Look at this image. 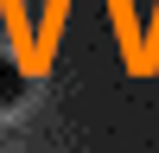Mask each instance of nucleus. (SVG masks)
Here are the masks:
<instances>
[{
    "label": "nucleus",
    "mask_w": 159,
    "mask_h": 153,
    "mask_svg": "<svg viewBox=\"0 0 159 153\" xmlns=\"http://www.w3.org/2000/svg\"><path fill=\"white\" fill-rule=\"evenodd\" d=\"M19 102H25V70L0 51V109H19Z\"/></svg>",
    "instance_id": "obj_1"
}]
</instances>
